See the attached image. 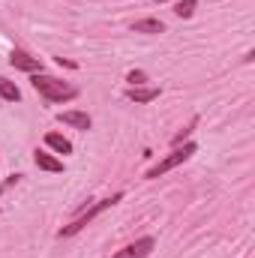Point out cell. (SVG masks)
Returning a JSON list of instances; mask_svg holds the SVG:
<instances>
[{
    "mask_svg": "<svg viewBox=\"0 0 255 258\" xmlns=\"http://www.w3.org/2000/svg\"><path fill=\"white\" fill-rule=\"evenodd\" d=\"M33 90L39 96H45L48 102H69V99L78 96V90L72 84H66L54 75H45V72H33Z\"/></svg>",
    "mask_w": 255,
    "mask_h": 258,
    "instance_id": "6da1fadb",
    "label": "cell"
},
{
    "mask_svg": "<svg viewBox=\"0 0 255 258\" xmlns=\"http://www.w3.org/2000/svg\"><path fill=\"white\" fill-rule=\"evenodd\" d=\"M117 201H120V195H111V198H99V201H93L90 207L84 204V207H81V213H78V216H75L69 225H63V228H60V237H72V234L84 231V228H87V225H90V222L99 216V213H105V210H108V207H114Z\"/></svg>",
    "mask_w": 255,
    "mask_h": 258,
    "instance_id": "7a4b0ae2",
    "label": "cell"
},
{
    "mask_svg": "<svg viewBox=\"0 0 255 258\" xmlns=\"http://www.w3.org/2000/svg\"><path fill=\"white\" fill-rule=\"evenodd\" d=\"M195 150H198V147H195L192 141H186L183 147H174V150H171V153H168L165 159H159V162H156L153 168H147V174H144V177H147V180H156V177H162L165 171H171V168L183 165V162L189 159V156L195 153Z\"/></svg>",
    "mask_w": 255,
    "mask_h": 258,
    "instance_id": "3957f363",
    "label": "cell"
},
{
    "mask_svg": "<svg viewBox=\"0 0 255 258\" xmlns=\"http://www.w3.org/2000/svg\"><path fill=\"white\" fill-rule=\"evenodd\" d=\"M153 237H141V240H135V243H129V246H123V249H117L111 258H147L150 252H153Z\"/></svg>",
    "mask_w": 255,
    "mask_h": 258,
    "instance_id": "277c9868",
    "label": "cell"
},
{
    "mask_svg": "<svg viewBox=\"0 0 255 258\" xmlns=\"http://www.w3.org/2000/svg\"><path fill=\"white\" fill-rule=\"evenodd\" d=\"M9 63L15 69H21V72H42V60L39 57H30L27 51H18V48L9 54Z\"/></svg>",
    "mask_w": 255,
    "mask_h": 258,
    "instance_id": "5b68a950",
    "label": "cell"
},
{
    "mask_svg": "<svg viewBox=\"0 0 255 258\" xmlns=\"http://www.w3.org/2000/svg\"><path fill=\"white\" fill-rule=\"evenodd\" d=\"M126 99H129V102H135V105L153 102V99H159V87H129Z\"/></svg>",
    "mask_w": 255,
    "mask_h": 258,
    "instance_id": "8992f818",
    "label": "cell"
},
{
    "mask_svg": "<svg viewBox=\"0 0 255 258\" xmlns=\"http://www.w3.org/2000/svg\"><path fill=\"white\" fill-rule=\"evenodd\" d=\"M57 120L66 123V126H75V129H90V114H84V111H60L57 114Z\"/></svg>",
    "mask_w": 255,
    "mask_h": 258,
    "instance_id": "52a82bcc",
    "label": "cell"
},
{
    "mask_svg": "<svg viewBox=\"0 0 255 258\" xmlns=\"http://www.w3.org/2000/svg\"><path fill=\"white\" fill-rule=\"evenodd\" d=\"M33 162H36L42 171H51V174L63 171V162H60V159H54V156H51V153H45V150H36V153H33Z\"/></svg>",
    "mask_w": 255,
    "mask_h": 258,
    "instance_id": "ba28073f",
    "label": "cell"
},
{
    "mask_svg": "<svg viewBox=\"0 0 255 258\" xmlns=\"http://www.w3.org/2000/svg\"><path fill=\"white\" fill-rule=\"evenodd\" d=\"M45 144H48V147H51V150H57V153H72V141H69V138H63V135H60V132H48V135H45Z\"/></svg>",
    "mask_w": 255,
    "mask_h": 258,
    "instance_id": "9c48e42d",
    "label": "cell"
},
{
    "mask_svg": "<svg viewBox=\"0 0 255 258\" xmlns=\"http://www.w3.org/2000/svg\"><path fill=\"white\" fill-rule=\"evenodd\" d=\"M132 30H135V33H162L165 24H162L159 18H141V21L132 24Z\"/></svg>",
    "mask_w": 255,
    "mask_h": 258,
    "instance_id": "30bf717a",
    "label": "cell"
},
{
    "mask_svg": "<svg viewBox=\"0 0 255 258\" xmlns=\"http://www.w3.org/2000/svg\"><path fill=\"white\" fill-rule=\"evenodd\" d=\"M18 99H21V90L12 81L0 78V102H18Z\"/></svg>",
    "mask_w": 255,
    "mask_h": 258,
    "instance_id": "8fae6325",
    "label": "cell"
},
{
    "mask_svg": "<svg viewBox=\"0 0 255 258\" xmlns=\"http://www.w3.org/2000/svg\"><path fill=\"white\" fill-rule=\"evenodd\" d=\"M195 9H198V3H195V0H177V3H174V12H177L180 18H192V15H195Z\"/></svg>",
    "mask_w": 255,
    "mask_h": 258,
    "instance_id": "7c38bea8",
    "label": "cell"
},
{
    "mask_svg": "<svg viewBox=\"0 0 255 258\" xmlns=\"http://www.w3.org/2000/svg\"><path fill=\"white\" fill-rule=\"evenodd\" d=\"M126 81H129V84H132V87H141V84L147 81V75H144L141 69H132V72H129V75H126Z\"/></svg>",
    "mask_w": 255,
    "mask_h": 258,
    "instance_id": "4fadbf2b",
    "label": "cell"
},
{
    "mask_svg": "<svg viewBox=\"0 0 255 258\" xmlns=\"http://www.w3.org/2000/svg\"><path fill=\"white\" fill-rule=\"evenodd\" d=\"M18 180H21V174H12V177H9V180H6V183H0V192H6V189H9V186H15V183H18Z\"/></svg>",
    "mask_w": 255,
    "mask_h": 258,
    "instance_id": "5bb4252c",
    "label": "cell"
},
{
    "mask_svg": "<svg viewBox=\"0 0 255 258\" xmlns=\"http://www.w3.org/2000/svg\"><path fill=\"white\" fill-rule=\"evenodd\" d=\"M156 3H168V0H156Z\"/></svg>",
    "mask_w": 255,
    "mask_h": 258,
    "instance_id": "9a60e30c",
    "label": "cell"
}]
</instances>
